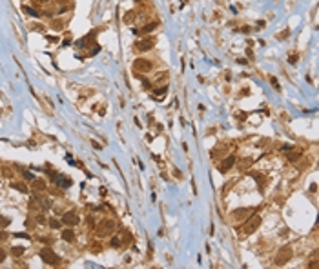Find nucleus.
<instances>
[{
	"mask_svg": "<svg viewBox=\"0 0 319 269\" xmlns=\"http://www.w3.org/2000/svg\"><path fill=\"white\" fill-rule=\"evenodd\" d=\"M113 231H115L113 220H102V222H98L97 227H95V233H97L98 238H106V236H110Z\"/></svg>",
	"mask_w": 319,
	"mask_h": 269,
	"instance_id": "f257e3e1",
	"label": "nucleus"
},
{
	"mask_svg": "<svg viewBox=\"0 0 319 269\" xmlns=\"http://www.w3.org/2000/svg\"><path fill=\"white\" fill-rule=\"evenodd\" d=\"M259 226H261V216H259V215H252V216L246 218V222L243 224L241 231H243L244 235H252V233H255V231H257V227H259Z\"/></svg>",
	"mask_w": 319,
	"mask_h": 269,
	"instance_id": "f03ea898",
	"label": "nucleus"
},
{
	"mask_svg": "<svg viewBox=\"0 0 319 269\" xmlns=\"http://www.w3.org/2000/svg\"><path fill=\"white\" fill-rule=\"evenodd\" d=\"M254 211H255L254 207H239V209H234V211L230 213V216H232V220L241 222V220H246L248 216H252Z\"/></svg>",
	"mask_w": 319,
	"mask_h": 269,
	"instance_id": "7ed1b4c3",
	"label": "nucleus"
},
{
	"mask_svg": "<svg viewBox=\"0 0 319 269\" xmlns=\"http://www.w3.org/2000/svg\"><path fill=\"white\" fill-rule=\"evenodd\" d=\"M290 258H292V247L286 246V247H283V249L277 253V257H275V264H277V265H283V264H286Z\"/></svg>",
	"mask_w": 319,
	"mask_h": 269,
	"instance_id": "20e7f679",
	"label": "nucleus"
},
{
	"mask_svg": "<svg viewBox=\"0 0 319 269\" xmlns=\"http://www.w3.org/2000/svg\"><path fill=\"white\" fill-rule=\"evenodd\" d=\"M40 257H42V260H44L46 264H49V265H57L60 260H59V257L55 255V253L49 249V247H46V249H42L40 251Z\"/></svg>",
	"mask_w": 319,
	"mask_h": 269,
	"instance_id": "39448f33",
	"label": "nucleus"
},
{
	"mask_svg": "<svg viewBox=\"0 0 319 269\" xmlns=\"http://www.w3.org/2000/svg\"><path fill=\"white\" fill-rule=\"evenodd\" d=\"M133 69L137 73H146V71L151 69V62L146 60V58H137V60L133 62Z\"/></svg>",
	"mask_w": 319,
	"mask_h": 269,
	"instance_id": "423d86ee",
	"label": "nucleus"
},
{
	"mask_svg": "<svg viewBox=\"0 0 319 269\" xmlns=\"http://www.w3.org/2000/svg\"><path fill=\"white\" fill-rule=\"evenodd\" d=\"M234 164H235V156H234V155L226 156V158L221 162V166H219V171H221V173H226L228 169H232V167H234Z\"/></svg>",
	"mask_w": 319,
	"mask_h": 269,
	"instance_id": "0eeeda50",
	"label": "nucleus"
},
{
	"mask_svg": "<svg viewBox=\"0 0 319 269\" xmlns=\"http://www.w3.org/2000/svg\"><path fill=\"white\" fill-rule=\"evenodd\" d=\"M153 44H155V38H144V40L137 42V49L139 51H148V49L153 48Z\"/></svg>",
	"mask_w": 319,
	"mask_h": 269,
	"instance_id": "6e6552de",
	"label": "nucleus"
},
{
	"mask_svg": "<svg viewBox=\"0 0 319 269\" xmlns=\"http://www.w3.org/2000/svg\"><path fill=\"white\" fill-rule=\"evenodd\" d=\"M62 222H64V224H68V226H75V224L79 222V218H77V215H75L73 211H69V213H66V215H64Z\"/></svg>",
	"mask_w": 319,
	"mask_h": 269,
	"instance_id": "1a4fd4ad",
	"label": "nucleus"
},
{
	"mask_svg": "<svg viewBox=\"0 0 319 269\" xmlns=\"http://www.w3.org/2000/svg\"><path fill=\"white\" fill-rule=\"evenodd\" d=\"M159 27V22H150V24H144L142 26V29H140V33L142 35H146V33H151L153 29H157Z\"/></svg>",
	"mask_w": 319,
	"mask_h": 269,
	"instance_id": "9d476101",
	"label": "nucleus"
},
{
	"mask_svg": "<svg viewBox=\"0 0 319 269\" xmlns=\"http://www.w3.org/2000/svg\"><path fill=\"white\" fill-rule=\"evenodd\" d=\"M62 238L66 242H73V238H75V233L71 231V229H66V231H62Z\"/></svg>",
	"mask_w": 319,
	"mask_h": 269,
	"instance_id": "9b49d317",
	"label": "nucleus"
},
{
	"mask_svg": "<svg viewBox=\"0 0 319 269\" xmlns=\"http://www.w3.org/2000/svg\"><path fill=\"white\" fill-rule=\"evenodd\" d=\"M133 20H135V13H133V11H128L126 17H124V22L129 24V22H133Z\"/></svg>",
	"mask_w": 319,
	"mask_h": 269,
	"instance_id": "f8f14e48",
	"label": "nucleus"
},
{
	"mask_svg": "<svg viewBox=\"0 0 319 269\" xmlns=\"http://www.w3.org/2000/svg\"><path fill=\"white\" fill-rule=\"evenodd\" d=\"M24 11H26L27 15H29V17H40V15H38L33 7H29V6H24Z\"/></svg>",
	"mask_w": 319,
	"mask_h": 269,
	"instance_id": "ddd939ff",
	"label": "nucleus"
},
{
	"mask_svg": "<svg viewBox=\"0 0 319 269\" xmlns=\"http://www.w3.org/2000/svg\"><path fill=\"white\" fill-rule=\"evenodd\" d=\"M153 95H155V96H164V95H166V87H164V86H162V87H157L155 91H153Z\"/></svg>",
	"mask_w": 319,
	"mask_h": 269,
	"instance_id": "4468645a",
	"label": "nucleus"
},
{
	"mask_svg": "<svg viewBox=\"0 0 319 269\" xmlns=\"http://www.w3.org/2000/svg\"><path fill=\"white\" fill-rule=\"evenodd\" d=\"M11 253H13V257H20L22 253H24V247L17 246V247H13V249H11Z\"/></svg>",
	"mask_w": 319,
	"mask_h": 269,
	"instance_id": "2eb2a0df",
	"label": "nucleus"
},
{
	"mask_svg": "<svg viewBox=\"0 0 319 269\" xmlns=\"http://www.w3.org/2000/svg\"><path fill=\"white\" fill-rule=\"evenodd\" d=\"M33 187H35V189H42V187L46 189V184L42 182V180H33Z\"/></svg>",
	"mask_w": 319,
	"mask_h": 269,
	"instance_id": "dca6fc26",
	"label": "nucleus"
},
{
	"mask_svg": "<svg viewBox=\"0 0 319 269\" xmlns=\"http://www.w3.org/2000/svg\"><path fill=\"white\" fill-rule=\"evenodd\" d=\"M121 244H122V240H121V238H117V236H115V238H111V246H113V247H121Z\"/></svg>",
	"mask_w": 319,
	"mask_h": 269,
	"instance_id": "f3484780",
	"label": "nucleus"
},
{
	"mask_svg": "<svg viewBox=\"0 0 319 269\" xmlns=\"http://www.w3.org/2000/svg\"><path fill=\"white\" fill-rule=\"evenodd\" d=\"M299 156H301V153H294V155L290 153V155H288V160H290V162H295V160H297Z\"/></svg>",
	"mask_w": 319,
	"mask_h": 269,
	"instance_id": "a211bd4d",
	"label": "nucleus"
},
{
	"mask_svg": "<svg viewBox=\"0 0 319 269\" xmlns=\"http://www.w3.org/2000/svg\"><path fill=\"white\" fill-rule=\"evenodd\" d=\"M49 226H51V227H53V229H57V227H60V222H59V220H55V218H53V220H49Z\"/></svg>",
	"mask_w": 319,
	"mask_h": 269,
	"instance_id": "6ab92c4d",
	"label": "nucleus"
},
{
	"mask_svg": "<svg viewBox=\"0 0 319 269\" xmlns=\"http://www.w3.org/2000/svg\"><path fill=\"white\" fill-rule=\"evenodd\" d=\"M62 26H64V22H57V20L53 22V27L57 29V31H60V29H62Z\"/></svg>",
	"mask_w": 319,
	"mask_h": 269,
	"instance_id": "aec40b11",
	"label": "nucleus"
},
{
	"mask_svg": "<svg viewBox=\"0 0 319 269\" xmlns=\"http://www.w3.org/2000/svg\"><path fill=\"white\" fill-rule=\"evenodd\" d=\"M13 187H18V191H27V189H26V186H24V184H20V182L13 184Z\"/></svg>",
	"mask_w": 319,
	"mask_h": 269,
	"instance_id": "412c9836",
	"label": "nucleus"
},
{
	"mask_svg": "<svg viewBox=\"0 0 319 269\" xmlns=\"http://www.w3.org/2000/svg\"><path fill=\"white\" fill-rule=\"evenodd\" d=\"M37 224H46V216H44V215H38V216H37Z\"/></svg>",
	"mask_w": 319,
	"mask_h": 269,
	"instance_id": "4be33fe9",
	"label": "nucleus"
},
{
	"mask_svg": "<svg viewBox=\"0 0 319 269\" xmlns=\"http://www.w3.org/2000/svg\"><path fill=\"white\" fill-rule=\"evenodd\" d=\"M250 166H252V160H244V162L241 164V167H243V169H246V167H250Z\"/></svg>",
	"mask_w": 319,
	"mask_h": 269,
	"instance_id": "5701e85b",
	"label": "nucleus"
},
{
	"mask_svg": "<svg viewBox=\"0 0 319 269\" xmlns=\"http://www.w3.org/2000/svg\"><path fill=\"white\" fill-rule=\"evenodd\" d=\"M24 178H26V180H33V175L27 173V171H24Z\"/></svg>",
	"mask_w": 319,
	"mask_h": 269,
	"instance_id": "b1692460",
	"label": "nucleus"
},
{
	"mask_svg": "<svg viewBox=\"0 0 319 269\" xmlns=\"http://www.w3.org/2000/svg\"><path fill=\"white\" fill-rule=\"evenodd\" d=\"M4 258H6V251L0 247V262H4Z\"/></svg>",
	"mask_w": 319,
	"mask_h": 269,
	"instance_id": "393cba45",
	"label": "nucleus"
},
{
	"mask_svg": "<svg viewBox=\"0 0 319 269\" xmlns=\"http://www.w3.org/2000/svg\"><path fill=\"white\" fill-rule=\"evenodd\" d=\"M270 82H272V86H273L275 89H279V84H277V80H275V78H270Z\"/></svg>",
	"mask_w": 319,
	"mask_h": 269,
	"instance_id": "a878e982",
	"label": "nucleus"
},
{
	"mask_svg": "<svg viewBox=\"0 0 319 269\" xmlns=\"http://www.w3.org/2000/svg\"><path fill=\"white\" fill-rule=\"evenodd\" d=\"M7 224H9V220H0V226H2V227H6Z\"/></svg>",
	"mask_w": 319,
	"mask_h": 269,
	"instance_id": "bb28decb",
	"label": "nucleus"
},
{
	"mask_svg": "<svg viewBox=\"0 0 319 269\" xmlns=\"http://www.w3.org/2000/svg\"><path fill=\"white\" fill-rule=\"evenodd\" d=\"M142 86H144V89H150V82H148V80H144Z\"/></svg>",
	"mask_w": 319,
	"mask_h": 269,
	"instance_id": "cd10ccee",
	"label": "nucleus"
},
{
	"mask_svg": "<svg viewBox=\"0 0 319 269\" xmlns=\"http://www.w3.org/2000/svg\"><path fill=\"white\" fill-rule=\"evenodd\" d=\"M310 267H312V269H314V267H317V260H315V258L312 260V264H310Z\"/></svg>",
	"mask_w": 319,
	"mask_h": 269,
	"instance_id": "c85d7f7f",
	"label": "nucleus"
},
{
	"mask_svg": "<svg viewBox=\"0 0 319 269\" xmlns=\"http://www.w3.org/2000/svg\"><path fill=\"white\" fill-rule=\"evenodd\" d=\"M37 2H38V4H48L49 0H37Z\"/></svg>",
	"mask_w": 319,
	"mask_h": 269,
	"instance_id": "c756f323",
	"label": "nucleus"
},
{
	"mask_svg": "<svg viewBox=\"0 0 319 269\" xmlns=\"http://www.w3.org/2000/svg\"><path fill=\"white\" fill-rule=\"evenodd\" d=\"M55 2H57V4H64V2H66V0H55Z\"/></svg>",
	"mask_w": 319,
	"mask_h": 269,
	"instance_id": "7c9ffc66",
	"label": "nucleus"
}]
</instances>
